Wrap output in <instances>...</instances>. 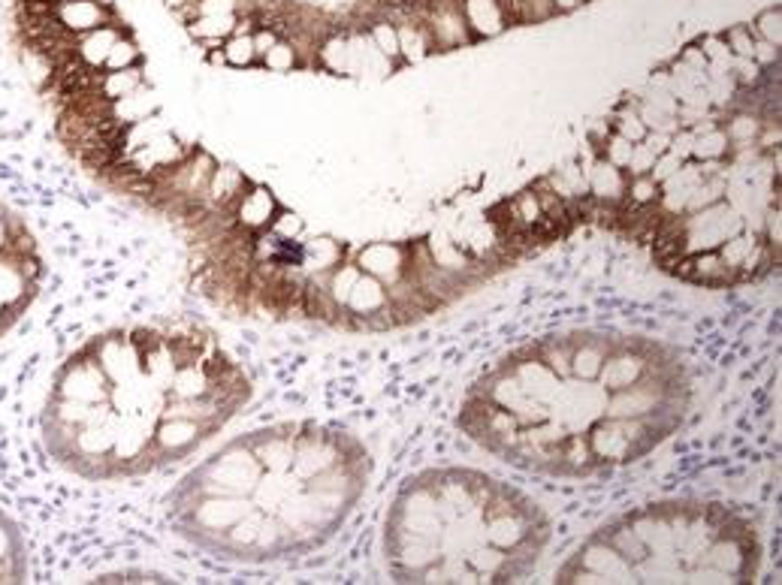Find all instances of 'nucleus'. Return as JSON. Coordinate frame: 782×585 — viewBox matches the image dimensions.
Listing matches in <instances>:
<instances>
[{"mask_svg":"<svg viewBox=\"0 0 782 585\" xmlns=\"http://www.w3.org/2000/svg\"><path fill=\"white\" fill-rule=\"evenodd\" d=\"M459 7H462L468 31H475L478 37H493L508 28L502 7L496 0H459Z\"/></svg>","mask_w":782,"mask_h":585,"instance_id":"nucleus-5","label":"nucleus"},{"mask_svg":"<svg viewBox=\"0 0 782 585\" xmlns=\"http://www.w3.org/2000/svg\"><path fill=\"white\" fill-rule=\"evenodd\" d=\"M722 40H725V46L734 58H752V52H755V40H752V31L746 25L731 28Z\"/></svg>","mask_w":782,"mask_h":585,"instance_id":"nucleus-7","label":"nucleus"},{"mask_svg":"<svg viewBox=\"0 0 782 585\" xmlns=\"http://www.w3.org/2000/svg\"><path fill=\"white\" fill-rule=\"evenodd\" d=\"M348 459L345 441L315 429L257 432L185 480L176 522L221 555L275 558L302 549L333 522Z\"/></svg>","mask_w":782,"mask_h":585,"instance_id":"nucleus-2","label":"nucleus"},{"mask_svg":"<svg viewBox=\"0 0 782 585\" xmlns=\"http://www.w3.org/2000/svg\"><path fill=\"white\" fill-rule=\"evenodd\" d=\"M586 0H553V7H556V13H571V10H577V7H583Z\"/></svg>","mask_w":782,"mask_h":585,"instance_id":"nucleus-8","label":"nucleus"},{"mask_svg":"<svg viewBox=\"0 0 782 585\" xmlns=\"http://www.w3.org/2000/svg\"><path fill=\"white\" fill-rule=\"evenodd\" d=\"M779 22H782V13H779V7H773V10H764L749 31H752L758 40H764V43H770V46L779 49V31H782Z\"/></svg>","mask_w":782,"mask_h":585,"instance_id":"nucleus-6","label":"nucleus"},{"mask_svg":"<svg viewBox=\"0 0 782 585\" xmlns=\"http://www.w3.org/2000/svg\"><path fill=\"white\" fill-rule=\"evenodd\" d=\"M46 278L40 242L28 221L0 203V338L34 308Z\"/></svg>","mask_w":782,"mask_h":585,"instance_id":"nucleus-3","label":"nucleus"},{"mask_svg":"<svg viewBox=\"0 0 782 585\" xmlns=\"http://www.w3.org/2000/svg\"><path fill=\"white\" fill-rule=\"evenodd\" d=\"M28 576V543L22 528L0 510V582H22Z\"/></svg>","mask_w":782,"mask_h":585,"instance_id":"nucleus-4","label":"nucleus"},{"mask_svg":"<svg viewBox=\"0 0 782 585\" xmlns=\"http://www.w3.org/2000/svg\"><path fill=\"white\" fill-rule=\"evenodd\" d=\"M251 396L245 371L197 329H118L88 338L52 374L46 453L82 480L173 465Z\"/></svg>","mask_w":782,"mask_h":585,"instance_id":"nucleus-1","label":"nucleus"}]
</instances>
